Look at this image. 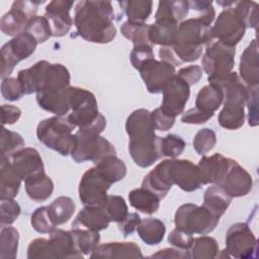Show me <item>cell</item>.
<instances>
[{
	"mask_svg": "<svg viewBox=\"0 0 259 259\" xmlns=\"http://www.w3.org/2000/svg\"><path fill=\"white\" fill-rule=\"evenodd\" d=\"M10 159L14 169L22 180L45 172L41 157L34 148H23L14 153Z\"/></svg>",
	"mask_w": 259,
	"mask_h": 259,
	"instance_id": "ffe728a7",
	"label": "cell"
},
{
	"mask_svg": "<svg viewBox=\"0 0 259 259\" xmlns=\"http://www.w3.org/2000/svg\"><path fill=\"white\" fill-rule=\"evenodd\" d=\"M75 247L83 255H89L99 245L100 235L98 232L83 228H73L70 231Z\"/></svg>",
	"mask_w": 259,
	"mask_h": 259,
	"instance_id": "74e56055",
	"label": "cell"
},
{
	"mask_svg": "<svg viewBox=\"0 0 259 259\" xmlns=\"http://www.w3.org/2000/svg\"><path fill=\"white\" fill-rule=\"evenodd\" d=\"M217 144L215 133L208 127L199 130L193 138V149L201 156H204L214 148Z\"/></svg>",
	"mask_w": 259,
	"mask_h": 259,
	"instance_id": "681fc988",
	"label": "cell"
},
{
	"mask_svg": "<svg viewBox=\"0 0 259 259\" xmlns=\"http://www.w3.org/2000/svg\"><path fill=\"white\" fill-rule=\"evenodd\" d=\"M1 157L10 158L14 153L24 148L25 142L23 138L15 132L9 131L6 127L1 130Z\"/></svg>",
	"mask_w": 259,
	"mask_h": 259,
	"instance_id": "bcb514c9",
	"label": "cell"
},
{
	"mask_svg": "<svg viewBox=\"0 0 259 259\" xmlns=\"http://www.w3.org/2000/svg\"><path fill=\"white\" fill-rule=\"evenodd\" d=\"M240 78L247 85L259 83V54L257 39L254 38L245 49L240 59Z\"/></svg>",
	"mask_w": 259,
	"mask_h": 259,
	"instance_id": "7402d4cb",
	"label": "cell"
},
{
	"mask_svg": "<svg viewBox=\"0 0 259 259\" xmlns=\"http://www.w3.org/2000/svg\"><path fill=\"white\" fill-rule=\"evenodd\" d=\"M151 114H152L153 122H154V125H155L156 130L165 132V131L170 130L174 125V123H175V119L176 118L171 117V116L165 114L161 110L160 107H158L154 111H152Z\"/></svg>",
	"mask_w": 259,
	"mask_h": 259,
	"instance_id": "94428289",
	"label": "cell"
},
{
	"mask_svg": "<svg viewBox=\"0 0 259 259\" xmlns=\"http://www.w3.org/2000/svg\"><path fill=\"white\" fill-rule=\"evenodd\" d=\"M114 12L109 1H80L75 6L74 24L77 33L87 41L107 44L116 35Z\"/></svg>",
	"mask_w": 259,
	"mask_h": 259,
	"instance_id": "7a4b0ae2",
	"label": "cell"
},
{
	"mask_svg": "<svg viewBox=\"0 0 259 259\" xmlns=\"http://www.w3.org/2000/svg\"><path fill=\"white\" fill-rule=\"evenodd\" d=\"M213 115L202 112L196 107L190 108L187 111L183 112L181 116V121L183 123H191V124H201L210 119Z\"/></svg>",
	"mask_w": 259,
	"mask_h": 259,
	"instance_id": "6125c7cd",
	"label": "cell"
},
{
	"mask_svg": "<svg viewBox=\"0 0 259 259\" xmlns=\"http://www.w3.org/2000/svg\"><path fill=\"white\" fill-rule=\"evenodd\" d=\"M193 236L187 232L175 228L168 236V242L180 250L189 251L193 243Z\"/></svg>",
	"mask_w": 259,
	"mask_h": 259,
	"instance_id": "680465c9",
	"label": "cell"
},
{
	"mask_svg": "<svg viewBox=\"0 0 259 259\" xmlns=\"http://www.w3.org/2000/svg\"><path fill=\"white\" fill-rule=\"evenodd\" d=\"M232 198L247 195L253 187L252 176L237 161L230 158L228 170L219 184Z\"/></svg>",
	"mask_w": 259,
	"mask_h": 259,
	"instance_id": "e0dca14e",
	"label": "cell"
},
{
	"mask_svg": "<svg viewBox=\"0 0 259 259\" xmlns=\"http://www.w3.org/2000/svg\"><path fill=\"white\" fill-rule=\"evenodd\" d=\"M120 32L125 38L133 41L134 47L143 45L153 47L150 41V25L147 23L133 22L126 20L120 26Z\"/></svg>",
	"mask_w": 259,
	"mask_h": 259,
	"instance_id": "f35d334b",
	"label": "cell"
},
{
	"mask_svg": "<svg viewBox=\"0 0 259 259\" xmlns=\"http://www.w3.org/2000/svg\"><path fill=\"white\" fill-rule=\"evenodd\" d=\"M226 250L231 257L247 259L257 256L258 242L246 223H236L226 234Z\"/></svg>",
	"mask_w": 259,
	"mask_h": 259,
	"instance_id": "8fae6325",
	"label": "cell"
},
{
	"mask_svg": "<svg viewBox=\"0 0 259 259\" xmlns=\"http://www.w3.org/2000/svg\"><path fill=\"white\" fill-rule=\"evenodd\" d=\"M76 126L65 116L55 115L42 119L36 127V137L40 143L62 156L71 155L76 145V136L72 132Z\"/></svg>",
	"mask_w": 259,
	"mask_h": 259,
	"instance_id": "5b68a950",
	"label": "cell"
},
{
	"mask_svg": "<svg viewBox=\"0 0 259 259\" xmlns=\"http://www.w3.org/2000/svg\"><path fill=\"white\" fill-rule=\"evenodd\" d=\"M138 234L140 238L150 246L158 245L162 242L166 228L162 221L155 218H148L145 220H141L137 228Z\"/></svg>",
	"mask_w": 259,
	"mask_h": 259,
	"instance_id": "836d02e7",
	"label": "cell"
},
{
	"mask_svg": "<svg viewBox=\"0 0 259 259\" xmlns=\"http://www.w3.org/2000/svg\"><path fill=\"white\" fill-rule=\"evenodd\" d=\"M159 56L161 61L169 63L174 67L181 65V63L178 61V59L174 55L171 47H161V49L159 50Z\"/></svg>",
	"mask_w": 259,
	"mask_h": 259,
	"instance_id": "003e7915",
	"label": "cell"
},
{
	"mask_svg": "<svg viewBox=\"0 0 259 259\" xmlns=\"http://www.w3.org/2000/svg\"><path fill=\"white\" fill-rule=\"evenodd\" d=\"M128 200L131 205L136 209L147 214H152L159 209L161 199L152 191L141 187L128 193Z\"/></svg>",
	"mask_w": 259,
	"mask_h": 259,
	"instance_id": "d6a6232c",
	"label": "cell"
},
{
	"mask_svg": "<svg viewBox=\"0 0 259 259\" xmlns=\"http://www.w3.org/2000/svg\"><path fill=\"white\" fill-rule=\"evenodd\" d=\"M232 197L219 185L213 184L208 187L203 195V206L219 219L226 212Z\"/></svg>",
	"mask_w": 259,
	"mask_h": 259,
	"instance_id": "4dcf8cb0",
	"label": "cell"
},
{
	"mask_svg": "<svg viewBox=\"0 0 259 259\" xmlns=\"http://www.w3.org/2000/svg\"><path fill=\"white\" fill-rule=\"evenodd\" d=\"M150 257H155V258H191L189 251L178 250V249H173V248H165L163 250H159L157 253L151 255Z\"/></svg>",
	"mask_w": 259,
	"mask_h": 259,
	"instance_id": "03108f58",
	"label": "cell"
},
{
	"mask_svg": "<svg viewBox=\"0 0 259 259\" xmlns=\"http://www.w3.org/2000/svg\"><path fill=\"white\" fill-rule=\"evenodd\" d=\"M111 182L97 169H88L79 183V198L84 206H100L107 197Z\"/></svg>",
	"mask_w": 259,
	"mask_h": 259,
	"instance_id": "7c38bea8",
	"label": "cell"
},
{
	"mask_svg": "<svg viewBox=\"0 0 259 259\" xmlns=\"http://www.w3.org/2000/svg\"><path fill=\"white\" fill-rule=\"evenodd\" d=\"M213 40L211 26L206 25L199 17H195L178 24L171 48L181 64L189 63L198 60L202 55L203 47Z\"/></svg>",
	"mask_w": 259,
	"mask_h": 259,
	"instance_id": "3957f363",
	"label": "cell"
},
{
	"mask_svg": "<svg viewBox=\"0 0 259 259\" xmlns=\"http://www.w3.org/2000/svg\"><path fill=\"white\" fill-rule=\"evenodd\" d=\"M224 101V93L215 84L203 86L196 95L195 107L207 114H214Z\"/></svg>",
	"mask_w": 259,
	"mask_h": 259,
	"instance_id": "f1b7e54d",
	"label": "cell"
},
{
	"mask_svg": "<svg viewBox=\"0 0 259 259\" xmlns=\"http://www.w3.org/2000/svg\"><path fill=\"white\" fill-rule=\"evenodd\" d=\"M50 243L55 258H82L83 254L80 253L75 247L70 231L55 229L50 233Z\"/></svg>",
	"mask_w": 259,
	"mask_h": 259,
	"instance_id": "4316f807",
	"label": "cell"
},
{
	"mask_svg": "<svg viewBox=\"0 0 259 259\" xmlns=\"http://www.w3.org/2000/svg\"><path fill=\"white\" fill-rule=\"evenodd\" d=\"M110 220L101 206H85L76 215L72 228H84L99 232L108 228Z\"/></svg>",
	"mask_w": 259,
	"mask_h": 259,
	"instance_id": "cb8c5ba5",
	"label": "cell"
},
{
	"mask_svg": "<svg viewBox=\"0 0 259 259\" xmlns=\"http://www.w3.org/2000/svg\"><path fill=\"white\" fill-rule=\"evenodd\" d=\"M188 5L189 8L199 12L197 17H199L206 25L211 26L210 24L215 17V11L211 1H188Z\"/></svg>",
	"mask_w": 259,
	"mask_h": 259,
	"instance_id": "6f0895ef",
	"label": "cell"
},
{
	"mask_svg": "<svg viewBox=\"0 0 259 259\" xmlns=\"http://www.w3.org/2000/svg\"><path fill=\"white\" fill-rule=\"evenodd\" d=\"M219 245L214 238L202 236L193 240L189 249L190 257L194 259H212L219 254Z\"/></svg>",
	"mask_w": 259,
	"mask_h": 259,
	"instance_id": "ab89813d",
	"label": "cell"
},
{
	"mask_svg": "<svg viewBox=\"0 0 259 259\" xmlns=\"http://www.w3.org/2000/svg\"><path fill=\"white\" fill-rule=\"evenodd\" d=\"M176 75L185 81L189 86L196 84L202 77V69L199 66L191 65L180 69Z\"/></svg>",
	"mask_w": 259,
	"mask_h": 259,
	"instance_id": "91938a15",
	"label": "cell"
},
{
	"mask_svg": "<svg viewBox=\"0 0 259 259\" xmlns=\"http://www.w3.org/2000/svg\"><path fill=\"white\" fill-rule=\"evenodd\" d=\"M37 46V41L27 32L14 36L1 48V78L10 76L14 67L22 60L31 56Z\"/></svg>",
	"mask_w": 259,
	"mask_h": 259,
	"instance_id": "9c48e42d",
	"label": "cell"
},
{
	"mask_svg": "<svg viewBox=\"0 0 259 259\" xmlns=\"http://www.w3.org/2000/svg\"><path fill=\"white\" fill-rule=\"evenodd\" d=\"M24 185L28 197L37 202L47 200L54 191V182L45 172L25 179Z\"/></svg>",
	"mask_w": 259,
	"mask_h": 259,
	"instance_id": "83f0119b",
	"label": "cell"
},
{
	"mask_svg": "<svg viewBox=\"0 0 259 259\" xmlns=\"http://www.w3.org/2000/svg\"><path fill=\"white\" fill-rule=\"evenodd\" d=\"M188 10V1H159L155 20L165 19L178 23L184 19Z\"/></svg>",
	"mask_w": 259,
	"mask_h": 259,
	"instance_id": "e575fe53",
	"label": "cell"
},
{
	"mask_svg": "<svg viewBox=\"0 0 259 259\" xmlns=\"http://www.w3.org/2000/svg\"><path fill=\"white\" fill-rule=\"evenodd\" d=\"M244 106V104L224 103V107L218 117L220 125L227 130L240 128L245 121Z\"/></svg>",
	"mask_w": 259,
	"mask_h": 259,
	"instance_id": "d590c367",
	"label": "cell"
},
{
	"mask_svg": "<svg viewBox=\"0 0 259 259\" xmlns=\"http://www.w3.org/2000/svg\"><path fill=\"white\" fill-rule=\"evenodd\" d=\"M174 184L186 192L199 189L202 183L197 165L185 159L163 160L145 176L142 187L163 199Z\"/></svg>",
	"mask_w": 259,
	"mask_h": 259,
	"instance_id": "6da1fadb",
	"label": "cell"
},
{
	"mask_svg": "<svg viewBox=\"0 0 259 259\" xmlns=\"http://www.w3.org/2000/svg\"><path fill=\"white\" fill-rule=\"evenodd\" d=\"M246 27L235 12L234 7L224 9L211 26L212 36L218 41L232 48H236L245 35Z\"/></svg>",
	"mask_w": 259,
	"mask_h": 259,
	"instance_id": "4fadbf2b",
	"label": "cell"
},
{
	"mask_svg": "<svg viewBox=\"0 0 259 259\" xmlns=\"http://www.w3.org/2000/svg\"><path fill=\"white\" fill-rule=\"evenodd\" d=\"M1 94L4 99L8 101L19 100L25 93L23 87L17 78L7 77L2 79Z\"/></svg>",
	"mask_w": 259,
	"mask_h": 259,
	"instance_id": "816d5d0a",
	"label": "cell"
},
{
	"mask_svg": "<svg viewBox=\"0 0 259 259\" xmlns=\"http://www.w3.org/2000/svg\"><path fill=\"white\" fill-rule=\"evenodd\" d=\"M229 163L230 158L220 153H215L211 156H202L197 165L202 185L208 183L219 185L228 170Z\"/></svg>",
	"mask_w": 259,
	"mask_h": 259,
	"instance_id": "d6986e66",
	"label": "cell"
},
{
	"mask_svg": "<svg viewBox=\"0 0 259 259\" xmlns=\"http://www.w3.org/2000/svg\"><path fill=\"white\" fill-rule=\"evenodd\" d=\"M24 32L29 33L37 41V44L45 42L52 36L49 21L45 16L33 17L27 24Z\"/></svg>",
	"mask_w": 259,
	"mask_h": 259,
	"instance_id": "c3c4849f",
	"label": "cell"
},
{
	"mask_svg": "<svg viewBox=\"0 0 259 259\" xmlns=\"http://www.w3.org/2000/svg\"><path fill=\"white\" fill-rule=\"evenodd\" d=\"M100 206L104 209L110 222L119 223L128 213L125 200L119 195H107L105 201Z\"/></svg>",
	"mask_w": 259,
	"mask_h": 259,
	"instance_id": "f6af8a7d",
	"label": "cell"
},
{
	"mask_svg": "<svg viewBox=\"0 0 259 259\" xmlns=\"http://www.w3.org/2000/svg\"><path fill=\"white\" fill-rule=\"evenodd\" d=\"M21 177L14 169L10 158L0 159V198L13 199L20 188Z\"/></svg>",
	"mask_w": 259,
	"mask_h": 259,
	"instance_id": "d4e9b609",
	"label": "cell"
},
{
	"mask_svg": "<svg viewBox=\"0 0 259 259\" xmlns=\"http://www.w3.org/2000/svg\"><path fill=\"white\" fill-rule=\"evenodd\" d=\"M248 106V121L251 126L259 123L258 119V85H247L246 101Z\"/></svg>",
	"mask_w": 259,
	"mask_h": 259,
	"instance_id": "db71d44e",
	"label": "cell"
},
{
	"mask_svg": "<svg viewBox=\"0 0 259 259\" xmlns=\"http://www.w3.org/2000/svg\"><path fill=\"white\" fill-rule=\"evenodd\" d=\"M220 219L203 205L185 203L179 206L175 212L174 223L179 230L189 234L206 235L212 232Z\"/></svg>",
	"mask_w": 259,
	"mask_h": 259,
	"instance_id": "8992f818",
	"label": "cell"
},
{
	"mask_svg": "<svg viewBox=\"0 0 259 259\" xmlns=\"http://www.w3.org/2000/svg\"><path fill=\"white\" fill-rule=\"evenodd\" d=\"M162 93L163 100L160 108L165 114L176 118L183 113L190 95V86L185 81L175 74L165 85Z\"/></svg>",
	"mask_w": 259,
	"mask_h": 259,
	"instance_id": "9a60e30c",
	"label": "cell"
},
{
	"mask_svg": "<svg viewBox=\"0 0 259 259\" xmlns=\"http://www.w3.org/2000/svg\"><path fill=\"white\" fill-rule=\"evenodd\" d=\"M74 1L67 0H54L46 6L45 17L48 19L52 36L66 35L73 24V19L70 16V10Z\"/></svg>",
	"mask_w": 259,
	"mask_h": 259,
	"instance_id": "ac0fdd59",
	"label": "cell"
},
{
	"mask_svg": "<svg viewBox=\"0 0 259 259\" xmlns=\"http://www.w3.org/2000/svg\"><path fill=\"white\" fill-rule=\"evenodd\" d=\"M50 64L45 60L38 61L30 68L18 72L17 79L21 83L25 94L38 92L44 88L46 74Z\"/></svg>",
	"mask_w": 259,
	"mask_h": 259,
	"instance_id": "484cf974",
	"label": "cell"
},
{
	"mask_svg": "<svg viewBox=\"0 0 259 259\" xmlns=\"http://www.w3.org/2000/svg\"><path fill=\"white\" fill-rule=\"evenodd\" d=\"M30 223L32 228L40 234H50L57 227L50 213L49 206L37 207L31 214Z\"/></svg>",
	"mask_w": 259,
	"mask_h": 259,
	"instance_id": "7dc6e473",
	"label": "cell"
},
{
	"mask_svg": "<svg viewBox=\"0 0 259 259\" xmlns=\"http://www.w3.org/2000/svg\"><path fill=\"white\" fill-rule=\"evenodd\" d=\"M97 169L111 182L115 183L126 175V166L116 156H109L95 164Z\"/></svg>",
	"mask_w": 259,
	"mask_h": 259,
	"instance_id": "b9f144b4",
	"label": "cell"
},
{
	"mask_svg": "<svg viewBox=\"0 0 259 259\" xmlns=\"http://www.w3.org/2000/svg\"><path fill=\"white\" fill-rule=\"evenodd\" d=\"M132 65L135 69L140 70L141 67L146 64L148 61L155 59L153 47L148 45L143 46H135L130 55Z\"/></svg>",
	"mask_w": 259,
	"mask_h": 259,
	"instance_id": "9f6ffc18",
	"label": "cell"
},
{
	"mask_svg": "<svg viewBox=\"0 0 259 259\" xmlns=\"http://www.w3.org/2000/svg\"><path fill=\"white\" fill-rule=\"evenodd\" d=\"M121 10L127 16L128 21L145 23L152 13L153 2L145 0H127L118 1Z\"/></svg>",
	"mask_w": 259,
	"mask_h": 259,
	"instance_id": "8d00e7d4",
	"label": "cell"
},
{
	"mask_svg": "<svg viewBox=\"0 0 259 259\" xmlns=\"http://www.w3.org/2000/svg\"><path fill=\"white\" fill-rule=\"evenodd\" d=\"M184 140L174 134H169L164 138H161L160 142V150L162 156L176 158L181 155L185 149Z\"/></svg>",
	"mask_w": 259,
	"mask_h": 259,
	"instance_id": "f907efd6",
	"label": "cell"
},
{
	"mask_svg": "<svg viewBox=\"0 0 259 259\" xmlns=\"http://www.w3.org/2000/svg\"><path fill=\"white\" fill-rule=\"evenodd\" d=\"M2 124H13L15 123L20 115H21V110L19 107L10 105V104H3L2 107Z\"/></svg>",
	"mask_w": 259,
	"mask_h": 259,
	"instance_id": "e7e4bbea",
	"label": "cell"
},
{
	"mask_svg": "<svg viewBox=\"0 0 259 259\" xmlns=\"http://www.w3.org/2000/svg\"><path fill=\"white\" fill-rule=\"evenodd\" d=\"M44 1L17 0L11 5V9L1 17V31L10 36H16L23 33L29 21L36 16L38 5Z\"/></svg>",
	"mask_w": 259,
	"mask_h": 259,
	"instance_id": "30bf717a",
	"label": "cell"
},
{
	"mask_svg": "<svg viewBox=\"0 0 259 259\" xmlns=\"http://www.w3.org/2000/svg\"><path fill=\"white\" fill-rule=\"evenodd\" d=\"M155 130L152 114L145 108L134 110L125 121V131L128 138L155 133Z\"/></svg>",
	"mask_w": 259,
	"mask_h": 259,
	"instance_id": "f546056e",
	"label": "cell"
},
{
	"mask_svg": "<svg viewBox=\"0 0 259 259\" xmlns=\"http://www.w3.org/2000/svg\"><path fill=\"white\" fill-rule=\"evenodd\" d=\"M160 142L161 137L155 133L130 138L128 152L134 162L142 168L152 166L162 157Z\"/></svg>",
	"mask_w": 259,
	"mask_h": 259,
	"instance_id": "5bb4252c",
	"label": "cell"
},
{
	"mask_svg": "<svg viewBox=\"0 0 259 259\" xmlns=\"http://www.w3.org/2000/svg\"><path fill=\"white\" fill-rule=\"evenodd\" d=\"M177 27L178 23L171 20H155V23L150 25L151 44L153 46L160 45L162 47H171L173 45Z\"/></svg>",
	"mask_w": 259,
	"mask_h": 259,
	"instance_id": "1f68e13d",
	"label": "cell"
},
{
	"mask_svg": "<svg viewBox=\"0 0 259 259\" xmlns=\"http://www.w3.org/2000/svg\"><path fill=\"white\" fill-rule=\"evenodd\" d=\"M105 126L106 119L100 113L99 117L92 124L78 130L75 134L76 145L71 153V157L76 163L91 161L97 164L106 157L116 155L112 144L100 136Z\"/></svg>",
	"mask_w": 259,
	"mask_h": 259,
	"instance_id": "277c9868",
	"label": "cell"
},
{
	"mask_svg": "<svg viewBox=\"0 0 259 259\" xmlns=\"http://www.w3.org/2000/svg\"><path fill=\"white\" fill-rule=\"evenodd\" d=\"M91 258H142L140 247L134 242H108L98 245Z\"/></svg>",
	"mask_w": 259,
	"mask_h": 259,
	"instance_id": "603a6c76",
	"label": "cell"
},
{
	"mask_svg": "<svg viewBox=\"0 0 259 259\" xmlns=\"http://www.w3.org/2000/svg\"><path fill=\"white\" fill-rule=\"evenodd\" d=\"M27 258H55L50 240L38 238L31 241L27 248Z\"/></svg>",
	"mask_w": 259,
	"mask_h": 259,
	"instance_id": "f5cc1de1",
	"label": "cell"
},
{
	"mask_svg": "<svg viewBox=\"0 0 259 259\" xmlns=\"http://www.w3.org/2000/svg\"><path fill=\"white\" fill-rule=\"evenodd\" d=\"M76 205L69 196H60L56 198L50 205V213L57 226L67 223L74 214Z\"/></svg>",
	"mask_w": 259,
	"mask_h": 259,
	"instance_id": "60d3db41",
	"label": "cell"
},
{
	"mask_svg": "<svg viewBox=\"0 0 259 259\" xmlns=\"http://www.w3.org/2000/svg\"><path fill=\"white\" fill-rule=\"evenodd\" d=\"M1 226L12 225L21 212L20 205L14 199L1 200Z\"/></svg>",
	"mask_w": 259,
	"mask_h": 259,
	"instance_id": "11a10c76",
	"label": "cell"
},
{
	"mask_svg": "<svg viewBox=\"0 0 259 259\" xmlns=\"http://www.w3.org/2000/svg\"><path fill=\"white\" fill-rule=\"evenodd\" d=\"M235 54L236 48L228 47L218 40H213L206 46L201 64L203 71L208 75V83L218 81L232 72L235 64Z\"/></svg>",
	"mask_w": 259,
	"mask_h": 259,
	"instance_id": "52a82bcc",
	"label": "cell"
},
{
	"mask_svg": "<svg viewBox=\"0 0 259 259\" xmlns=\"http://www.w3.org/2000/svg\"><path fill=\"white\" fill-rule=\"evenodd\" d=\"M69 99L71 113L68 119L77 127H85L92 124L99 116L98 103L94 94L84 88L69 87Z\"/></svg>",
	"mask_w": 259,
	"mask_h": 259,
	"instance_id": "ba28073f",
	"label": "cell"
},
{
	"mask_svg": "<svg viewBox=\"0 0 259 259\" xmlns=\"http://www.w3.org/2000/svg\"><path fill=\"white\" fill-rule=\"evenodd\" d=\"M235 12L246 28H257L258 26V4L254 1H236Z\"/></svg>",
	"mask_w": 259,
	"mask_h": 259,
	"instance_id": "ee69618b",
	"label": "cell"
},
{
	"mask_svg": "<svg viewBox=\"0 0 259 259\" xmlns=\"http://www.w3.org/2000/svg\"><path fill=\"white\" fill-rule=\"evenodd\" d=\"M69 87L63 89H42L36 92V101L39 107L59 116L69 113L71 110Z\"/></svg>",
	"mask_w": 259,
	"mask_h": 259,
	"instance_id": "44dd1931",
	"label": "cell"
},
{
	"mask_svg": "<svg viewBox=\"0 0 259 259\" xmlns=\"http://www.w3.org/2000/svg\"><path fill=\"white\" fill-rule=\"evenodd\" d=\"M19 233L13 227H2L1 229V259H14L17 255Z\"/></svg>",
	"mask_w": 259,
	"mask_h": 259,
	"instance_id": "7bdbcfd3",
	"label": "cell"
},
{
	"mask_svg": "<svg viewBox=\"0 0 259 259\" xmlns=\"http://www.w3.org/2000/svg\"><path fill=\"white\" fill-rule=\"evenodd\" d=\"M141 223V218L137 212H130L125 217V219L119 223H117L118 230L121 232L123 237H126L134 233V231L138 228Z\"/></svg>",
	"mask_w": 259,
	"mask_h": 259,
	"instance_id": "be15d7a7",
	"label": "cell"
},
{
	"mask_svg": "<svg viewBox=\"0 0 259 259\" xmlns=\"http://www.w3.org/2000/svg\"><path fill=\"white\" fill-rule=\"evenodd\" d=\"M139 71L148 91L153 94L161 93L168 81L176 74L174 66L155 59L148 61Z\"/></svg>",
	"mask_w": 259,
	"mask_h": 259,
	"instance_id": "2e32d148",
	"label": "cell"
}]
</instances>
